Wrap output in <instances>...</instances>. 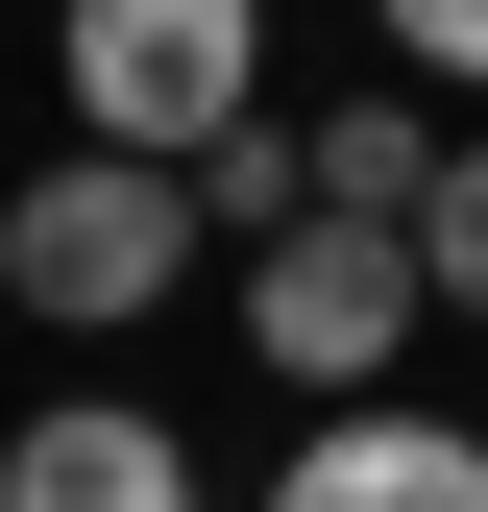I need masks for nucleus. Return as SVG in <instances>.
Wrapping results in <instances>:
<instances>
[{
  "label": "nucleus",
  "instance_id": "2",
  "mask_svg": "<svg viewBox=\"0 0 488 512\" xmlns=\"http://www.w3.org/2000/svg\"><path fill=\"white\" fill-rule=\"evenodd\" d=\"M49 98H74V147L196 171L220 122H269V0H49Z\"/></svg>",
  "mask_w": 488,
  "mask_h": 512
},
{
  "label": "nucleus",
  "instance_id": "6",
  "mask_svg": "<svg viewBox=\"0 0 488 512\" xmlns=\"http://www.w3.org/2000/svg\"><path fill=\"white\" fill-rule=\"evenodd\" d=\"M440 147H464V122H415V98H342V122H293L318 220H415V196H440Z\"/></svg>",
  "mask_w": 488,
  "mask_h": 512
},
{
  "label": "nucleus",
  "instance_id": "9",
  "mask_svg": "<svg viewBox=\"0 0 488 512\" xmlns=\"http://www.w3.org/2000/svg\"><path fill=\"white\" fill-rule=\"evenodd\" d=\"M391 25V74H440V98H488V0H366Z\"/></svg>",
  "mask_w": 488,
  "mask_h": 512
},
{
  "label": "nucleus",
  "instance_id": "4",
  "mask_svg": "<svg viewBox=\"0 0 488 512\" xmlns=\"http://www.w3.org/2000/svg\"><path fill=\"white\" fill-rule=\"evenodd\" d=\"M269 512H488V439L415 415V391H342V415L269 464Z\"/></svg>",
  "mask_w": 488,
  "mask_h": 512
},
{
  "label": "nucleus",
  "instance_id": "3",
  "mask_svg": "<svg viewBox=\"0 0 488 512\" xmlns=\"http://www.w3.org/2000/svg\"><path fill=\"white\" fill-rule=\"evenodd\" d=\"M415 317H440L415 220H269V244H244V366H269L293 415L391 391V366H415Z\"/></svg>",
  "mask_w": 488,
  "mask_h": 512
},
{
  "label": "nucleus",
  "instance_id": "1",
  "mask_svg": "<svg viewBox=\"0 0 488 512\" xmlns=\"http://www.w3.org/2000/svg\"><path fill=\"white\" fill-rule=\"evenodd\" d=\"M196 171H147V147H49L25 196H0V293L49 317V342H147L171 293H196Z\"/></svg>",
  "mask_w": 488,
  "mask_h": 512
},
{
  "label": "nucleus",
  "instance_id": "7",
  "mask_svg": "<svg viewBox=\"0 0 488 512\" xmlns=\"http://www.w3.org/2000/svg\"><path fill=\"white\" fill-rule=\"evenodd\" d=\"M196 220H220V244H269V220H318V171H293V122H220V147H196Z\"/></svg>",
  "mask_w": 488,
  "mask_h": 512
},
{
  "label": "nucleus",
  "instance_id": "5",
  "mask_svg": "<svg viewBox=\"0 0 488 512\" xmlns=\"http://www.w3.org/2000/svg\"><path fill=\"white\" fill-rule=\"evenodd\" d=\"M0 512H196V439H171L147 391H49L25 439H0Z\"/></svg>",
  "mask_w": 488,
  "mask_h": 512
},
{
  "label": "nucleus",
  "instance_id": "8",
  "mask_svg": "<svg viewBox=\"0 0 488 512\" xmlns=\"http://www.w3.org/2000/svg\"><path fill=\"white\" fill-rule=\"evenodd\" d=\"M415 269H440V317H488V122L440 147V196H415Z\"/></svg>",
  "mask_w": 488,
  "mask_h": 512
}]
</instances>
